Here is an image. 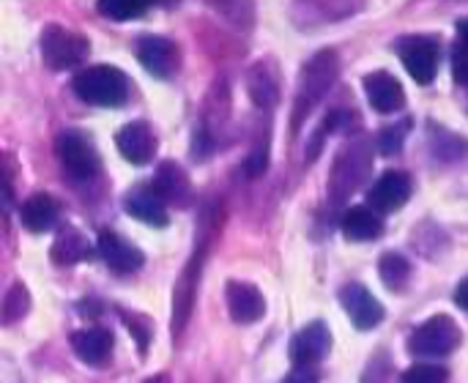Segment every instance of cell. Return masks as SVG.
<instances>
[{"label": "cell", "mask_w": 468, "mask_h": 383, "mask_svg": "<svg viewBox=\"0 0 468 383\" xmlns=\"http://www.w3.org/2000/svg\"><path fill=\"white\" fill-rule=\"evenodd\" d=\"M337 74H340V58L335 49H321L304 63L299 85H296V99H293V132L307 121L315 104L332 90Z\"/></svg>", "instance_id": "1"}, {"label": "cell", "mask_w": 468, "mask_h": 383, "mask_svg": "<svg viewBox=\"0 0 468 383\" xmlns=\"http://www.w3.org/2000/svg\"><path fill=\"white\" fill-rule=\"evenodd\" d=\"M373 167V145L365 137H356L343 145V151L335 159L332 178H329V192L335 203H343L348 195H354L370 176Z\"/></svg>", "instance_id": "2"}, {"label": "cell", "mask_w": 468, "mask_h": 383, "mask_svg": "<svg viewBox=\"0 0 468 383\" xmlns=\"http://www.w3.org/2000/svg\"><path fill=\"white\" fill-rule=\"evenodd\" d=\"M74 93L96 107H121L129 99V80L115 66H90L82 69L74 82Z\"/></svg>", "instance_id": "3"}, {"label": "cell", "mask_w": 468, "mask_h": 383, "mask_svg": "<svg viewBox=\"0 0 468 383\" xmlns=\"http://www.w3.org/2000/svg\"><path fill=\"white\" fill-rule=\"evenodd\" d=\"M90 52V44L77 30H69L63 25H47L41 33V58L49 69L66 71L80 66Z\"/></svg>", "instance_id": "4"}, {"label": "cell", "mask_w": 468, "mask_h": 383, "mask_svg": "<svg viewBox=\"0 0 468 383\" xmlns=\"http://www.w3.org/2000/svg\"><path fill=\"white\" fill-rule=\"evenodd\" d=\"M463 335L450 315H436L425 321L409 340V351L414 356H450L461 346Z\"/></svg>", "instance_id": "5"}, {"label": "cell", "mask_w": 468, "mask_h": 383, "mask_svg": "<svg viewBox=\"0 0 468 383\" xmlns=\"http://www.w3.org/2000/svg\"><path fill=\"white\" fill-rule=\"evenodd\" d=\"M365 8V0H293L291 22L302 30L324 27L332 22H343Z\"/></svg>", "instance_id": "6"}, {"label": "cell", "mask_w": 468, "mask_h": 383, "mask_svg": "<svg viewBox=\"0 0 468 383\" xmlns=\"http://www.w3.org/2000/svg\"><path fill=\"white\" fill-rule=\"evenodd\" d=\"M58 159L74 181H90L99 176V154L80 132H63L58 137Z\"/></svg>", "instance_id": "7"}, {"label": "cell", "mask_w": 468, "mask_h": 383, "mask_svg": "<svg viewBox=\"0 0 468 383\" xmlns=\"http://www.w3.org/2000/svg\"><path fill=\"white\" fill-rule=\"evenodd\" d=\"M398 52L400 60L406 66V71L420 82V85H431L439 69V41L431 36H409L398 41Z\"/></svg>", "instance_id": "8"}, {"label": "cell", "mask_w": 468, "mask_h": 383, "mask_svg": "<svg viewBox=\"0 0 468 383\" xmlns=\"http://www.w3.org/2000/svg\"><path fill=\"white\" fill-rule=\"evenodd\" d=\"M134 49H137V60L143 63V69L159 80H170L181 69V49L176 41L165 36H143L137 38Z\"/></svg>", "instance_id": "9"}, {"label": "cell", "mask_w": 468, "mask_h": 383, "mask_svg": "<svg viewBox=\"0 0 468 383\" xmlns=\"http://www.w3.org/2000/svg\"><path fill=\"white\" fill-rule=\"evenodd\" d=\"M411 197V178L400 170L384 173L367 192V206L378 214H395L400 211Z\"/></svg>", "instance_id": "10"}, {"label": "cell", "mask_w": 468, "mask_h": 383, "mask_svg": "<svg viewBox=\"0 0 468 383\" xmlns=\"http://www.w3.org/2000/svg\"><path fill=\"white\" fill-rule=\"evenodd\" d=\"M340 304L348 313L351 324L356 329H362V332H370V329H376L384 321L381 302L365 285H359V282H351V285H346L340 291Z\"/></svg>", "instance_id": "11"}, {"label": "cell", "mask_w": 468, "mask_h": 383, "mask_svg": "<svg viewBox=\"0 0 468 383\" xmlns=\"http://www.w3.org/2000/svg\"><path fill=\"white\" fill-rule=\"evenodd\" d=\"M203 255H206V244H200L195 250V258L186 263L176 291H173V332L181 335L189 315H192V304H195V293H197V280H200V266H203Z\"/></svg>", "instance_id": "12"}, {"label": "cell", "mask_w": 468, "mask_h": 383, "mask_svg": "<svg viewBox=\"0 0 468 383\" xmlns=\"http://www.w3.org/2000/svg\"><path fill=\"white\" fill-rule=\"evenodd\" d=\"M329 348H332V335H329V329L321 321H315V324L304 326L293 337V343H291V362L296 367H313V365H318L329 354Z\"/></svg>", "instance_id": "13"}, {"label": "cell", "mask_w": 468, "mask_h": 383, "mask_svg": "<svg viewBox=\"0 0 468 383\" xmlns=\"http://www.w3.org/2000/svg\"><path fill=\"white\" fill-rule=\"evenodd\" d=\"M115 145L121 156L132 165H148L156 154V137L145 121H132L115 134Z\"/></svg>", "instance_id": "14"}, {"label": "cell", "mask_w": 468, "mask_h": 383, "mask_svg": "<svg viewBox=\"0 0 468 383\" xmlns=\"http://www.w3.org/2000/svg\"><path fill=\"white\" fill-rule=\"evenodd\" d=\"M365 93H367V101L373 104V110L381 112V115L398 112L406 104V90H403L400 80L392 77L389 71L367 74L365 77Z\"/></svg>", "instance_id": "15"}, {"label": "cell", "mask_w": 468, "mask_h": 383, "mask_svg": "<svg viewBox=\"0 0 468 383\" xmlns=\"http://www.w3.org/2000/svg\"><path fill=\"white\" fill-rule=\"evenodd\" d=\"M96 250H99L101 261H104L112 271H118V274H132V271H137V269L143 266V252H140L132 241L121 239V236L112 233V230H101V233H99Z\"/></svg>", "instance_id": "16"}, {"label": "cell", "mask_w": 468, "mask_h": 383, "mask_svg": "<svg viewBox=\"0 0 468 383\" xmlns=\"http://www.w3.org/2000/svg\"><path fill=\"white\" fill-rule=\"evenodd\" d=\"M225 299H228V313L236 324H255L266 313V302L261 291L250 282L230 280L225 288Z\"/></svg>", "instance_id": "17"}, {"label": "cell", "mask_w": 468, "mask_h": 383, "mask_svg": "<svg viewBox=\"0 0 468 383\" xmlns=\"http://www.w3.org/2000/svg\"><path fill=\"white\" fill-rule=\"evenodd\" d=\"M123 208L129 217L151 225V228H165L167 225V208L165 200L159 197V192L154 186H137L126 195Z\"/></svg>", "instance_id": "18"}, {"label": "cell", "mask_w": 468, "mask_h": 383, "mask_svg": "<svg viewBox=\"0 0 468 383\" xmlns=\"http://www.w3.org/2000/svg\"><path fill=\"white\" fill-rule=\"evenodd\" d=\"M343 233L348 241H376L384 233V219L370 206H354L343 217Z\"/></svg>", "instance_id": "19"}, {"label": "cell", "mask_w": 468, "mask_h": 383, "mask_svg": "<svg viewBox=\"0 0 468 383\" xmlns=\"http://www.w3.org/2000/svg\"><path fill=\"white\" fill-rule=\"evenodd\" d=\"M71 348L85 365H101V362H107V356L112 351V335L107 329L90 326V329L71 335Z\"/></svg>", "instance_id": "20"}, {"label": "cell", "mask_w": 468, "mask_h": 383, "mask_svg": "<svg viewBox=\"0 0 468 383\" xmlns=\"http://www.w3.org/2000/svg\"><path fill=\"white\" fill-rule=\"evenodd\" d=\"M151 186L159 192V197L165 203H176V206H186L189 203V195H192L189 176L178 165H173V162H165L159 167V173H156V178H154Z\"/></svg>", "instance_id": "21"}, {"label": "cell", "mask_w": 468, "mask_h": 383, "mask_svg": "<svg viewBox=\"0 0 468 383\" xmlns=\"http://www.w3.org/2000/svg\"><path fill=\"white\" fill-rule=\"evenodd\" d=\"M19 219L30 233H44L58 222V203L44 192L30 195L19 208Z\"/></svg>", "instance_id": "22"}, {"label": "cell", "mask_w": 468, "mask_h": 383, "mask_svg": "<svg viewBox=\"0 0 468 383\" xmlns=\"http://www.w3.org/2000/svg\"><path fill=\"white\" fill-rule=\"evenodd\" d=\"M247 88L258 107H271L280 96V85H277V74L271 63H255L247 77Z\"/></svg>", "instance_id": "23"}, {"label": "cell", "mask_w": 468, "mask_h": 383, "mask_svg": "<svg viewBox=\"0 0 468 383\" xmlns=\"http://www.w3.org/2000/svg\"><path fill=\"white\" fill-rule=\"evenodd\" d=\"M85 258H90V244L85 241V236L77 233L74 228L60 230V236L52 244V261L58 266H71V263H80Z\"/></svg>", "instance_id": "24"}, {"label": "cell", "mask_w": 468, "mask_h": 383, "mask_svg": "<svg viewBox=\"0 0 468 383\" xmlns=\"http://www.w3.org/2000/svg\"><path fill=\"white\" fill-rule=\"evenodd\" d=\"M176 0H99L96 8L101 16L107 19H115V22H126V19H134L140 16L145 8L151 5H170Z\"/></svg>", "instance_id": "25"}, {"label": "cell", "mask_w": 468, "mask_h": 383, "mask_svg": "<svg viewBox=\"0 0 468 383\" xmlns=\"http://www.w3.org/2000/svg\"><path fill=\"white\" fill-rule=\"evenodd\" d=\"M378 274H381V280H384V285L389 291H403L406 282L411 280V263L398 252H387L378 261Z\"/></svg>", "instance_id": "26"}, {"label": "cell", "mask_w": 468, "mask_h": 383, "mask_svg": "<svg viewBox=\"0 0 468 383\" xmlns=\"http://www.w3.org/2000/svg\"><path fill=\"white\" fill-rule=\"evenodd\" d=\"M208 3L217 14H222L228 22H233L241 30L252 27V22H255V3L252 0H208Z\"/></svg>", "instance_id": "27"}, {"label": "cell", "mask_w": 468, "mask_h": 383, "mask_svg": "<svg viewBox=\"0 0 468 383\" xmlns=\"http://www.w3.org/2000/svg\"><path fill=\"white\" fill-rule=\"evenodd\" d=\"M27 307H30L27 291L16 282V285L5 293V299H3V324H14V321H19V318L27 313Z\"/></svg>", "instance_id": "28"}, {"label": "cell", "mask_w": 468, "mask_h": 383, "mask_svg": "<svg viewBox=\"0 0 468 383\" xmlns=\"http://www.w3.org/2000/svg\"><path fill=\"white\" fill-rule=\"evenodd\" d=\"M450 373L441 365H414L403 373L400 383H447Z\"/></svg>", "instance_id": "29"}, {"label": "cell", "mask_w": 468, "mask_h": 383, "mask_svg": "<svg viewBox=\"0 0 468 383\" xmlns=\"http://www.w3.org/2000/svg\"><path fill=\"white\" fill-rule=\"evenodd\" d=\"M406 132H409V121H403V123H398V126H387V129L378 134V151H381L384 156L400 154L403 140H406Z\"/></svg>", "instance_id": "30"}, {"label": "cell", "mask_w": 468, "mask_h": 383, "mask_svg": "<svg viewBox=\"0 0 468 383\" xmlns=\"http://www.w3.org/2000/svg\"><path fill=\"white\" fill-rule=\"evenodd\" d=\"M452 74H455V82L458 85H468V44H463V41H455V49H452Z\"/></svg>", "instance_id": "31"}, {"label": "cell", "mask_w": 468, "mask_h": 383, "mask_svg": "<svg viewBox=\"0 0 468 383\" xmlns=\"http://www.w3.org/2000/svg\"><path fill=\"white\" fill-rule=\"evenodd\" d=\"M282 383H321L318 381V373L313 367H293V373L285 378Z\"/></svg>", "instance_id": "32"}, {"label": "cell", "mask_w": 468, "mask_h": 383, "mask_svg": "<svg viewBox=\"0 0 468 383\" xmlns=\"http://www.w3.org/2000/svg\"><path fill=\"white\" fill-rule=\"evenodd\" d=\"M140 324H143V318H132V315H126V326L137 335L140 348L145 351V346H148V329H145V326H140Z\"/></svg>", "instance_id": "33"}, {"label": "cell", "mask_w": 468, "mask_h": 383, "mask_svg": "<svg viewBox=\"0 0 468 383\" xmlns=\"http://www.w3.org/2000/svg\"><path fill=\"white\" fill-rule=\"evenodd\" d=\"M455 304L468 313V277L461 282V285H458V288H455Z\"/></svg>", "instance_id": "34"}, {"label": "cell", "mask_w": 468, "mask_h": 383, "mask_svg": "<svg viewBox=\"0 0 468 383\" xmlns=\"http://www.w3.org/2000/svg\"><path fill=\"white\" fill-rule=\"evenodd\" d=\"M458 41L468 44V16H466V19H461V22H458Z\"/></svg>", "instance_id": "35"}, {"label": "cell", "mask_w": 468, "mask_h": 383, "mask_svg": "<svg viewBox=\"0 0 468 383\" xmlns=\"http://www.w3.org/2000/svg\"><path fill=\"white\" fill-rule=\"evenodd\" d=\"M145 383H170V378L167 376H154V378H148Z\"/></svg>", "instance_id": "36"}]
</instances>
